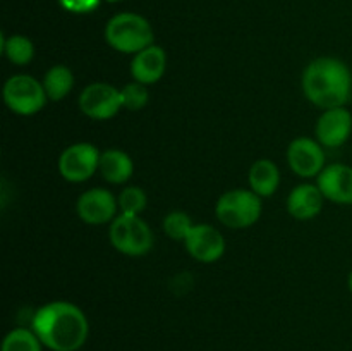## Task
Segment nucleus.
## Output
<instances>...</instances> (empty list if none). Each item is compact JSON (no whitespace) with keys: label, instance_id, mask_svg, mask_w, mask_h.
Segmentation results:
<instances>
[{"label":"nucleus","instance_id":"obj_1","mask_svg":"<svg viewBox=\"0 0 352 351\" xmlns=\"http://www.w3.org/2000/svg\"><path fill=\"white\" fill-rule=\"evenodd\" d=\"M31 327L41 344L52 351L81 350L89 334L85 312L69 301H52L38 308Z\"/></svg>","mask_w":352,"mask_h":351},{"label":"nucleus","instance_id":"obj_2","mask_svg":"<svg viewBox=\"0 0 352 351\" xmlns=\"http://www.w3.org/2000/svg\"><path fill=\"white\" fill-rule=\"evenodd\" d=\"M302 92L313 105L322 110L346 107L352 95L349 65L336 57H318L302 74Z\"/></svg>","mask_w":352,"mask_h":351},{"label":"nucleus","instance_id":"obj_3","mask_svg":"<svg viewBox=\"0 0 352 351\" xmlns=\"http://www.w3.org/2000/svg\"><path fill=\"white\" fill-rule=\"evenodd\" d=\"M105 40L117 52L138 54L153 45V30L140 14L120 12L107 23Z\"/></svg>","mask_w":352,"mask_h":351},{"label":"nucleus","instance_id":"obj_4","mask_svg":"<svg viewBox=\"0 0 352 351\" xmlns=\"http://www.w3.org/2000/svg\"><path fill=\"white\" fill-rule=\"evenodd\" d=\"M215 215L230 229L253 226L261 215V196H258L253 189H230L217 202Z\"/></svg>","mask_w":352,"mask_h":351},{"label":"nucleus","instance_id":"obj_5","mask_svg":"<svg viewBox=\"0 0 352 351\" xmlns=\"http://www.w3.org/2000/svg\"><path fill=\"white\" fill-rule=\"evenodd\" d=\"M110 243L117 251L129 257L146 255L153 246V234L148 224L140 215H124L112 220L110 224Z\"/></svg>","mask_w":352,"mask_h":351},{"label":"nucleus","instance_id":"obj_6","mask_svg":"<svg viewBox=\"0 0 352 351\" xmlns=\"http://www.w3.org/2000/svg\"><path fill=\"white\" fill-rule=\"evenodd\" d=\"M3 100L12 112L19 116H33L43 109L48 96L43 83L34 79L33 76L16 74L3 85Z\"/></svg>","mask_w":352,"mask_h":351},{"label":"nucleus","instance_id":"obj_7","mask_svg":"<svg viewBox=\"0 0 352 351\" xmlns=\"http://www.w3.org/2000/svg\"><path fill=\"white\" fill-rule=\"evenodd\" d=\"M100 151L91 143H74L58 158L60 176L69 182L88 181L100 167Z\"/></svg>","mask_w":352,"mask_h":351},{"label":"nucleus","instance_id":"obj_8","mask_svg":"<svg viewBox=\"0 0 352 351\" xmlns=\"http://www.w3.org/2000/svg\"><path fill=\"white\" fill-rule=\"evenodd\" d=\"M79 109L95 120H107L122 109L120 89L107 83H91L79 95Z\"/></svg>","mask_w":352,"mask_h":351},{"label":"nucleus","instance_id":"obj_9","mask_svg":"<svg viewBox=\"0 0 352 351\" xmlns=\"http://www.w3.org/2000/svg\"><path fill=\"white\" fill-rule=\"evenodd\" d=\"M117 203L116 196L103 188H93L82 193L76 203V210L82 222L93 224V226H100V224L112 222L116 219Z\"/></svg>","mask_w":352,"mask_h":351},{"label":"nucleus","instance_id":"obj_10","mask_svg":"<svg viewBox=\"0 0 352 351\" xmlns=\"http://www.w3.org/2000/svg\"><path fill=\"white\" fill-rule=\"evenodd\" d=\"M184 243L189 255L201 264H213L226 253V240L208 224H195Z\"/></svg>","mask_w":352,"mask_h":351},{"label":"nucleus","instance_id":"obj_11","mask_svg":"<svg viewBox=\"0 0 352 351\" xmlns=\"http://www.w3.org/2000/svg\"><path fill=\"white\" fill-rule=\"evenodd\" d=\"M287 160L299 178H316L325 169V151L311 138H296L289 145Z\"/></svg>","mask_w":352,"mask_h":351},{"label":"nucleus","instance_id":"obj_12","mask_svg":"<svg viewBox=\"0 0 352 351\" xmlns=\"http://www.w3.org/2000/svg\"><path fill=\"white\" fill-rule=\"evenodd\" d=\"M352 133V114L346 107L323 110L316 123V138L322 147L337 148L346 143Z\"/></svg>","mask_w":352,"mask_h":351},{"label":"nucleus","instance_id":"obj_13","mask_svg":"<svg viewBox=\"0 0 352 351\" xmlns=\"http://www.w3.org/2000/svg\"><path fill=\"white\" fill-rule=\"evenodd\" d=\"M320 191L327 200L339 205H352V167L346 164H330L318 174Z\"/></svg>","mask_w":352,"mask_h":351},{"label":"nucleus","instance_id":"obj_14","mask_svg":"<svg viewBox=\"0 0 352 351\" xmlns=\"http://www.w3.org/2000/svg\"><path fill=\"white\" fill-rule=\"evenodd\" d=\"M165 67H167L165 50L158 45H150V47L134 54L133 62H131V74H133L134 81L148 86L160 81Z\"/></svg>","mask_w":352,"mask_h":351},{"label":"nucleus","instance_id":"obj_15","mask_svg":"<svg viewBox=\"0 0 352 351\" xmlns=\"http://www.w3.org/2000/svg\"><path fill=\"white\" fill-rule=\"evenodd\" d=\"M323 198L318 184L296 186L287 198V210L294 219L309 220L322 212Z\"/></svg>","mask_w":352,"mask_h":351},{"label":"nucleus","instance_id":"obj_16","mask_svg":"<svg viewBox=\"0 0 352 351\" xmlns=\"http://www.w3.org/2000/svg\"><path fill=\"white\" fill-rule=\"evenodd\" d=\"M100 174L103 179L112 184H122V182L129 181L131 176L134 172V164L127 153L122 150H116L110 148L100 155Z\"/></svg>","mask_w":352,"mask_h":351},{"label":"nucleus","instance_id":"obj_17","mask_svg":"<svg viewBox=\"0 0 352 351\" xmlns=\"http://www.w3.org/2000/svg\"><path fill=\"white\" fill-rule=\"evenodd\" d=\"M280 182V172L278 167L268 158H260L254 162L250 169V186L258 196L267 198L272 196L278 188Z\"/></svg>","mask_w":352,"mask_h":351},{"label":"nucleus","instance_id":"obj_18","mask_svg":"<svg viewBox=\"0 0 352 351\" xmlns=\"http://www.w3.org/2000/svg\"><path fill=\"white\" fill-rule=\"evenodd\" d=\"M72 86H74V76H72L71 69L65 65H54L48 69L43 78V88L47 92L48 100H54V102L65 98Z\"/></svg>","mask_w":352,"mask_h":351},{"label":"nucleus","instance_id":"obj_19","mask_svg":"<svg viewBox=\"0 0 352 351\" xmlns=\"http://www.w3.org/2000/svg\"><path fill=\"white\" fill-rule=\"evenodd\" d=\"M2 54L16 65H26L33 61L34 47L33 41L23 34L3 36L2 34Z\"/></svg>","mask_w":352,"mask_h":351},{"label":"nucleus","instance_id":"obj_20","mask_svg":"<svg viewBox=\"0 0 352 351\" xmlns=\"http://www.w3.org/2000/svg\"><path fill=\"white\" fill-rule=\"evenodd\" d=\"M2 351H41V341L33 330L14 329L3 339Z\"/></svg>","mask_w":352,"mask_h":351},{"label":"nucleus","instance_id":"obj_21","mask_svg":"<svg viewBox=\"0 0 352 351\" xmlns=\"http://www.w3.org/2000/svg\"><path fill=\"white\" fill-rule=\"evenodd\" d=\"M146 193L138 186L124 188L119 195V200H117L120 213H124V215H140L146 209Z\"/></svg>","mask_w":352,"mask_h":351},{"label":"nucleus","instance_id":"obj_22","mask_svg":"<svg viewBox=\"0 0 352 351\" xmlns=\"http://www.w3.org/2000/svg\"><path fill=\"white\" fill-rule=\"evenodd\" d=\"M192 220L191 217L188 215L186 212H170L167 217L164 219V229L172 240H177V241H186L188 237L189 231L192 229Z\"/></svg>","mask_w":352,"mask_h":351},{"label":"nucleus","instance_id":"obj_23","mask_svg":"<svg viewBox=\"0 0 352 351\" xmlns=\"http://www.w3.org/2000/svg\"><path fill=\"white\" fill-rule=\"evenodd\" d=\"M120 95H122V107L127 110L144 109L148 100H150V93H148L146 85L138 81L127 83V85L120 89Z\"/></svg>","mask_w":352,"mask_h":351},{"label":"nucleus","instance_id":"obj_24","mask_svg":"<svg viewBox=\"0 0 352 351\" xmlns=\"http://www.w3.org/2000/svg\"><path fill=\"white\" fill-rule=\"evenodd\" d=\"M62 9L72 14H88L98 9L100 0H58Z\"/></svg>","mask_w":352,"mask_h":351},{"label":"nucleus","instance_id":"obj_25","mask_svg":"<svg viewBox=\"0 0 352 351\" xmlns=\"http://www.w3.org/2000/svg\"><path fill=\"white\" fill-rule=\"evenodd\" d=\"M349 289H351V292H352V270H351V274H349Z\"/></svg>","mask_w":352,"mask_h":351},{"label":"nucleus","instance_id":"obj_26","mask_svg":"<svg viewBox=\"0 0 352 351\" xmlns=\"http://www.w3.org/2000/svg\"><path fill=\"white\" fill-rule=\"evenodd\" d=\"M107 2H120V0H107Z\"/></svg>","mask_w":352,"mask_h":351}]
</instances>
